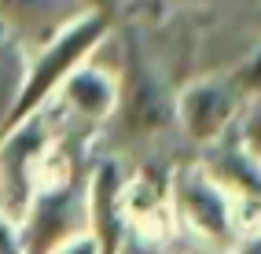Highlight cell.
Listing matches in <instances>:
<instances>
[{"label": "cell", "mask_w": 261, "mask_h": 254, "mask_svg": "<svg viewBox=\"0 0 261 254\" xmlns=\"http://www.w3.org/2000/svg\"><path fill=\"white\" fill-rule=\"evenodd\" d=\"M107 33H111L107 11L103 8H85L66 26H59L44 44L33 48L30 59H26V74H22V85H19V96H15V107L8 114V125L30 118L33 111H41L48 99L56 96L59 85L70 78L85 59L96 56V48L107 41Z\"/></svg>", "instance_id": "obj_1"}, {"label": "cell", "mask_w": 261, "mask_h": 254, "mask_svg": "<svg viewBox=\"0 0 261 254\" xmlns=\"http://www.w3.org/2000/svg\"><path fill=\"white\" fill-rule=\"evenodd\" d=\"M169 217L180 232L217 254H228L236 236V192L210 173L206 166H180L169 181Z\"/></svg>", "instance_id": "obj_2"}, {"label": "cell", "mask_w": 261, "mask_h": 254, "mask_svg": "<svg viewBox=\"0 0 261 254\" xmlns=\"http://www.w3.org/2000/svg\"><path fill=\"white\" fill-rule=\"evenodd\" d=\"M59 137V118H51L48 104L0 133V214L15 225L30 214L37 195V166Z\"/></svg>", "instance_id": "obj_3"}, {"label": "cell", "mask_w": 261, "mask_h": 254, "mask_svg": "<svg viewBox=\"0 0 261 254\" xmlns=\"http://www.w3.org/2000/svg\"><path fill=\"white\" fill-rule=\"evenodd\" d=\"M239 111H243V99L232 92L224 74L195 78L173 96V122L184 129L191 144H202V147L217 144L236 125Z\"/></svg>", "instance_id": "obj_4"}, {"label": "cell", "mask_w": 261, "mask_h": 254, "mask_svg": "<svg viewBox=\"0 0 261 254\" xmlns=\"http://www.w3.org/2000/svg\"><path fill=\"white\" fill-rule=\"evenodd\" d=\"M125 129L133 133H159L173 122V96L159 81V74L151 70V63H144L136 41H129V59L125 74H118V111Z\"/></svg>", "instance_id": "obj_5"}, {"label": "cell", "mask_w": 261, "mask_h": 254, "mask_svg": "<svg viewBox=\"0 0 261 254\" xmlns=\"http://www.w3.org/2000/svg\"><path fill=\"white\" fill-rule=\"evenodd\" d=\"M48 104L63 114H70L74 122L99 125L107 118H114V111H118V74L99 66L96 59H85L56 89V96Z\"/></svg>", "instance_id": "obj_6"}, {"label": "cell", "mask_w": 261, "mask_h": 254, "mask_svg": "<svg viewBox=\"0 0 261 254\" xmlns=\"http://www.w3.org/2000/svg\"><path fill=\"white\" fill-rule=\"evenodd\" d=\"M121 188L125 177L114 159H103L92 166L89 181H85V210H89V232L99 240L103 254H118L129 240L125 225V207H121Z\"/></svg>", "instance_id": "obj_7"}, {"label": "cell", "mask_w": 261, "mask_h": 254, "mask_svg": "<svg viewBox=\"0 0 261 254\" xmlns=\"http://www.w3.org/2000/svg\"><path fill=\"white\" fill-rule=\"evenodd\" d=\"M85 8H96L89 0H0V26L15 33L22 44H44L59 26H66Z\"/></svg>", "instance_id": "obj_8"}, {"label": "cell", "mask_w": 261, "mask_h": 254, "mask_svg": "<svg viewBox=\"0 0 261 254\" xmlns=\"http://www.w3.org/2000/svg\"><path fill=\"white\" fill-rule=\"evenodd\" d=\"M26 59H30L26 44L0 26V129L8 125V114L15 107V96H19V85L26 74Z\"/></svg>", "instance_id": "obj_9"}, {"label": "cell", "mask_w": 261, "mask_h": 254, "mask_svg": "<svg viewBox=\"0 0 261 254\" xmlns=\"http://www.w3.org/2000/svg\"><path fill=\"white\" fill-rule=\"evenodd\" d=\"M224 81L232 85V92L243 99V104H254V99H261V41L232 66L228 74H224Z\"/></svg>", "instance_id": "obj_10"}, {"label": "cell", "mask_w": 261, "mask_h": 254, "mask_svg": "<svg viewBox=\"0 0 261 254\" xmlns=\"http://www.w3.org/2000/svg\"><path fill=\"white\" fill-rule=\"evenodd\" d=\"M236 137H239V144L250 151V155H257L261 159V99H254V104H243V111H239V118H236Z\"/></svg>", "instance_id": "obj_11"}, {"label": "cell", "mask_w": 261, "mask_h": 254, "mask_svg": "<svg viewBox=\"0 0 261 254\" xmlns=\"http://www.w3.org/2000/svg\"><path fill=\"white\" fill-rule=\"evenodd\" d=\"M48 254H103V247H99V240H96L89 228H81L74 236H66V240H59Z\"/></svg>", "instance_id": "obj_12"}, {"label": "cell", "mask_w": 261, "mask_h": 254, "mask_svg": "<svg viewBox=\"0 0 261 254\" xmlns=\"http://www.w3.org/2000/svg\"><path fill=\"white\" fill-rule=\"evenodd\" d=\"M0 254H26L22 247V228L11 221V217L0 214Z\"/></svg>", "instance_id": "obj_13"}, {"label": "cell", "mask_w": 261, "mask_h": 254, "mask_svg": "<svg viewBox=\"0 0 261 254\" xmlns=\"http://www.w3.org/2000/svg\"><path fill=\"white\" fill-rule=\"evenodd\" d=\"M228 254H261V232H254V236H243V240L228 250Z\"/></svg>", "instance_id": "obj_14"}, {"label": "cell", "mask_w": 261, "mask_h": 254, "mask_svg": "<svg viewBox=\"0 0 261 254\" xmlns=\"http://www.w3.org/2000/svg\"><path fill=\"white\" fill-rule=\"evenodd\" d=\"M118 254H169V250H162V247H140V243L125 240V247H121Z\"/></svg>", "instance_id": "obj_15"}, {"label": "cell", "mask_w": 261, "mask_h": 254, "mask_svg": "<svg viewBox=\"0 0 261 254\" xmlns=\"http://www.w3.org/2000/svg\"><path fill=\"white\" fill-rule=\"evenodd\" d=\"M89 4H92V0H89ZM99 4H107V0H96V8H99Z\"/></svg>", "instance_id": "obj_16"}]
</instances>
